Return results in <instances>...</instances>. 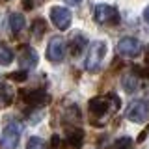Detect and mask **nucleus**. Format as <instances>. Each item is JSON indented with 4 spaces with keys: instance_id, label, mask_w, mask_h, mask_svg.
I'll return each mask as SVG.
<instances>
[{
    "instance_id": "nucleus-1",
    "label": "nucleus",
    "mask_w": 149,
    "mask_h": 149,
    "mask_svg": "<svg viewBox=\"0 0 149 149\" xmlns=\"http://www.w3.org/2000/svg\"><path fill=\"white\" fill-rule=\"evenodd\" d=\"M121 106V99L116 93H106V95H97L90 99L88 102V110L95 125H101L102 121H106Z\"/></svg>"
},
{
    "instance_id": "nucleus-2",
    "label": "nucleus",
    "mask_w": 149,
    "mask_h": 149,
    "mask_svg": "<svg viewBox=\"0 0 149 149\" xmlns=\"http://www.w3.org/2000/svg\"><path fill=\"white\" fill-rule=\"evenodd\" d=\"M106 50H108V45L106 41H93L88 47V58H86V69L90 73H97L101 69L102 62H104Z\"/></svg>"
},
{
    "instance_id": "nucleus-3",
    "label": "nucleus",
    "mask_w": 149,
    "mask_h": 149,
    "mask_svg": "<svg viewBox=\"0 0 149 149\" xmlns=\"http://www.w3.org/2000/svg\"><path fill=\"white\" fill-rule=\"evenodd\" d=\"M22 134V125L19 121H9L4 127L2 136H0V146L4 149H15L19 146V140Z\"/></svg>"
},
{
    "instance_id": "nucleus-4",
    "label": "nucleus",
    "mask_w": 149,
    "mask_h": 149,
    "mask_svg": "<svg viewBox=\"0 0 149 149\" xmlns=\"http://www.w3.org/2000/svg\"><path fill=\"white\" fill-rule=\"evenodd\" d=\"M93 19L97 24H118L119 22V11L110 4H97L95 11H93Z\"/></svg>"
},
{
    "instance_id": "nucleus-5",
    "label": "nucleus",
    "mask_w": 149,
    "mask_h": 149,
    "mask_svg": "<svg viewBox=\"0 0 149 149\" xmlns=\"http://www.w3.org/2000/svg\"><path fill=\"white\" fill-rule=\"evenodd\" d=\"M127 119L132 123H146L149 119V102L143 99H136L129 104L127 108Z\"/></svg>"
},
{
    "instance_id": "nucleus-6",
    "label": "nucleus",
    "mask_w": 149,
    "mask_h": 149,
    "mask_svg": "<svg viewBox=\"0 0 149 149\" xmlns=\"http://www.w3.org/2000/svg\"><path fill=\"white\" fill-rule=\"evenodd\" d=\"M118 54L125 58H138L142 54V43L136 37H123L118 41Z\"/></svg>"
},
{
    "instance_id": "nucleus-7",
    "label": "nucleus",
    "mask_w": 149,
    "mask_h": 149,
    "mask_svg": "<svg viewBox=\"0 0 149 149\" xmlns=\"http://www.w3.org/2000/svg\"><path fill=\"white\" fill-rule=\"evenodd\" d=\"M63 56H65V41H63V37H60V36L50 37L49 45H47V58H49V62L58 63V62L63 60Z\"/></svg>"
},
{
    "instance_id": "nucleus-8",
    "label": "nucleus",
    "mask_w": 149,
    "mask_h": 149,
    "mask_svg": "<svg viewBox=\"0 0 149 149\" xmlns=\"http://www.w3.org/2000/svg\"><path fill=\"white\" fill-rule=\"evenodd\" d=\"M21 99L30 108H41L49 102V95H47L45 90H26L21 91Z\"/></svg>"
},
{
    "instance_id": "nucleus-9",
    "label": "nucleus",
    "mask_w": 149,
    "mask_h": 149,
    "mask_svg": "<svg viewBox=\"0 0 149 149\" xmlns=\"http://www.w3.org/2000/svg\"><path fill=\"white\" fill-rule=\"evenodd\" d=\"M50 21H52V24L58 28V30H67L69 26H71V11H69L67 8H62V6H54L50 8Z\"/></svg>"
},
{
    "instance_id": "nucleus-10",
    "label": "nucleus",
    "mask_w": 149,
    "mask_h": 149,
    "mask_svg": "<svg viewBox=\"0 0 149 149\" xmlns=\"http://www.w3.org/2000/svg\"><path fill=\"white\" fill-rule=\"evenodd\" d=\"M17 58H19V63L26 69H34L37 62H39V56H37L36 49H32L30 45H21L17 49Z\"/></svg>"
},
{
    "instance_id": "nucleus-11",
    "label": "nucleus",
    "mask_w": 149,
    "mask_h": 149,
    "mask_svg": "<svg viewBox=\"0 0 149 149\" xmlns=\"http://www.w3.org/2000/svg\"><path fill=\"white\" fill-rule=\"evenodd\" d=\"M65 142H67V146H71L73 149H80L82 143H84V130L80 127L67 129V132H65Z\"/></svg>"
},
{
    "instance_id": "nucleus-12",
    "label": "nucleus",
    "mask_w": 149,
    "mask_h": 149,
    "mask_svg": "<svg viewBox=\"0 0 149 149\" xmlns=\"http://www.w3.org/2000/svg\"><path fill=\"white\" fill-rule=\"evenodd\" d=\"M15 99V90L8 82H0V110L8 108Z\"/></svg>"
},
{
    "instance_id": "nucleus-13",
    "label": "nucleus",
    "mask_w": 149,
    "mask_h": 149,
    "mask_svg": "<svg viewBox=\"0 0 149 149\" xmlns=\"http://www.w3.org/2000/svg\"><path fill=\"white\" fill-rule=\"evenodd\" d=\"M121 86H123V90L127 91V93H134V91L138 90V86H140V78H138V74H134V73L125 74V77L121 78Z\"/></svg>"
},
{
    "instance_id": "nucleus-14",
    "label": "nucleus",
    "mask_w": 149,
    "mask_h": 149,
    "mask_svg": "<svg viewBox=\"0 0 149 149\" xmlns=\"http://www.w3.org/2000/svg\"><path fill=\"white\" fill-rule=\"evenodd\" d=\"M26 21H24V15L22 13H9V30L13 32V34H19V32H22V28H24Z\"/></svg>"
},
{
    "instance_id": "nucleus-15",
    "label": "nucleus",
    "mask_w": 149,
    "mask_h": 149,
    "mask_svg": "<svg viewBox=\"0 0 149 149\" xmlns=\"http://www.w3.org/2000/svg\"><path fill=\"white\" fill-rule=\"evenodd\" d=\"M86 47H90V45H88V39H86V37H84L82 34H74L73 41H71V54H73V56H80L82 50L86 49Z\"/></svg>"
},
{
    "instance_id": "nucleus-16",
    "label": "nucleus",
    "mask_w": 149,
    "mask_h": 149,
    "mask_svg": "<svg viewBox=\"0 0 149 149\" xmlns=\"http://www.w3.org/2000/svg\"><path fill=\"white\" fill-rule=\"evenodd\" d=\"M32 34H34L36 39H41L43 37V34L47 32V22H45V19H41V17H37L34 19V22H32Z\"/></svg>"
},
{
    "instance_id": "nucleus-17",
    "label": "nucleus",
    "mask_w": 149,
    "mask_h": 149,
    "mask_svg": "<svg viewBox=\"0 0 149 149\" xmlns=\"http://www.w3.org/2000/svg\"><path fill=\"white\" fill-rule=\"evenodd\" d=\"M65 121H69V123H74V121H80V110H78L77 104H69L67 108H65V116H63Z\"/></svg>"
},
{
    "instance_id": "nucleus-18",
    "label": "nucleus",
    "mask_w": 149,
    "mask_h": 149,
    "mask_svg": "<svg viewBox=\"0 0 149 149\" xmlns=\"http://www.w3.org/2000/svg\"><path fill=\"white\" fill-rule=\"evenodd\" d=\"M13 62V50L6 43H0V65H9Z\"/></svg>"
},
{
    "instance_id": "nucleus-19",
    "label": "nucleus",
    "mask_w": 149,
    "mask_h": 149,
    "mask_svg": "<svg viewBox=\"0 0 149 149\" xmlns=\"http://www.w3.org/2000/svg\"><path fill=\"white\" fill-rule=\"evenodd\" d=\"M114 149H134V140L130 136H121L116 140Z\"/></svg>"
},
{
    "instance_id": "nucleus-20",
    "label": "nucleus",
    "mask_w": 149,
    "mask_h": 149,
    "mask_svg": "<svg viewBox=\"0 0 149 149\" xmlns=\"http://www.w3.org/2000/svg\"><path fill=\"white\" fill-rule=\"evenodd\" d=\"M26 149H45V142L39 136H32L26 143Z\"/></svg>"
},
{
    "instance_id": "nucleus-21",
    "label": "nucleus",
    "mask_w": 149,
    "mask_h": 149,
    "mask_svg": "<svg viewBox=\"0 0 149 149\" xmlns=\"http://www.w3.org/2000/svg\"><path fill=\"white\" fill-rule=\"evenodd\" d=\"M65 143L60 136H52V140H50V149H65Z\"/></svg>"
},
{
    "instance_id": "nucleus-22",
    "label": "nucleus",
    "mask_w": 149,
    "mask_h": 149,
    "mask_svg": "<svg viewBox=\"0 0 149 149\" xmlns=\"http://www.w3.org/2000/svg\"><path fill=\"white\" fill-rule=\"evenodd\" d=\"M26 77H28V71H26V69H22V71H19V73H11V74H9V78H11V80H17V82L26 80Z\"/></svg>"
},
{
    "instance_id": "nucleus-23",
    "label": "nucleus",
    "mask_w": 149,
    "mask_h": 149,
    "mask_svg": "<svg viewBox=\"0 0 149 149\" xmlns=\"http://www.w3.org/2000/svg\"><path fill=\"white\" fill-rule=\"evenodd\" d=\"M36 6V0H22V8L24 9H34Z\"/></svg>"
},
{
    "instance_id": "nucleus-24",
    "label": "nucleus",
    "mask_w": 149,
    "mask_h": 149,
    "mask_svg": "<svg viewBox=\"0 0 149 149\" xmlns=\"http://www.w3.org/2000/svg\"><path fill=\"white\" fill-rule=\"evenodd\" d=\"M143 21H146V24H149V6L143 9Z\"/></svg>"
},
{
    "instance_id": "nucleus-25",
    "label": "nucleus",
    "mask_w": 149,
    "mask_h": 149,
    "mask_svg": "<svg viewBox=\"0 0 149 149\" xmlns=\"http://www.w3.org/2000/svg\"><path fill=\"white\" fill-rule=\"evenodd\" d=\"M63 2H65V4H69V6H78L82 0H63Z\"/></svg>"
},
{
    "instance_id": "nucleus-26",
    "label": "nucleus",
    "mask_w": 149,
    "mask_h": 149,
    "mask_svg": "<svg viewBox=\"0 0 149 149\" xmlns=\"http://www.w3.org/2000/svg\"><path fill=\"white\" fill-rule=\"evenodd\" d=\"M147 63H149V56H147Z\"/></svg>"
}]
</instances>
